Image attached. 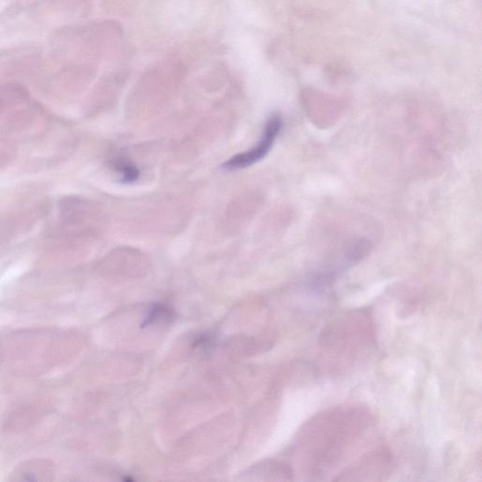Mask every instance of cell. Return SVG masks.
I'll use <instances>...</instances> for the list:
<instances>
[{"label":"cell","mask_w":482,"mask_h":482,"mask_svg":"<svg viewBox=\"0 0 482 482\" xmlns=\"http://www.w3.org/2000/svg\"><path fill=\"white\" fill-rule=\"evenodd\" d=\"M115 169L122 174L123 181L125 183H133L137 180L138 176H140L137 167L125 160L115 161Z\"/></svg>","instance_id":"obj_5"},{"label":"cell","mask_w":482,"mask_h":482,"mask_svg":"<svg viewBox=\"0 0 482 482\" xmlns=\"http://www.w3.org/2000/svg\"><path fill=\"white\" fill-rule=\"evenodd\" d=\"M169 24L178 28H186L193 21L194 12L191 5L186 2H176L168 8L167 12Z\"/></svg>","instance_id":"obj_3"},{"label":"cell","mask_w":482,"mask_h":482,"mask_svg":"<svg viewBox=\"0 0 482 482\" xmlns=\"http://www.w3.org/2000/svg\"><path fill=\"white\" fill-rule=\"evenodd\" d=\"M390 455L386 450L375 451L369 454L368 457L363 459L360 463H356L353 468L346 470L343 476H378L384 468L390 465Z\"/></svg>","instance_id":"obj_2"},{"label":"cell","mask_w":482,"mask_h":482,"mask_svg":"<svg viewBox=\"0 0 482 482\" xmlns=\"http://www.w3.org/2000/svg\"><path fill=\"white\" fill-rule=\"evenodd\" d=\"M48 4L53 12L64 14L75 9L78 0H48Z\"/></svg>","instance_id":"obj_6"},{"label":"cell","mask_w":482,"mask_h":482,"mask_svg":"<svg viewBox=\"0 0 482 482\" xmlns=\"http://www.w3.org/2000/svg\"><path fill=\"white\" fill-rule=\"evenodd\" d=\"M173 317V312L168 307L164 306V305H155L148 312L143 324V326L146 327L158 324V323L170 322Z\"/></svg>","instance_id":"obj_4"},{"label":"cell","mask_w":482,"mask_h":482,"mask_svg":"<svg viewBox=\"0 0 482 482\" xmlns=\"http://www.w3.org/2000/svg\"><path fill=\"white\" fill-rule=\"evenodd\" d=\"M281 127L280 117H271L266 123L262 138L259 140L258 145L247 152L237 154L231 158L224 164V168L231 171L240 170V169L247 168V167L262 160L273 147L277 136L280 132Z\"/></svg>","instance_id":"obj_1"}]
</instances>
